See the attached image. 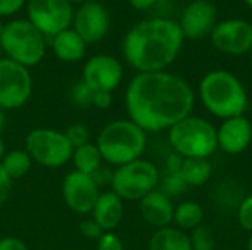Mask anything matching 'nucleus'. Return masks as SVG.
<instances>
[{
	"instance_id": "obj_1",
	"label": "nucleus",
	"mask_w": 252,
	"mask_h": 250,
	"mask_svg": "<svg viewBox=\"0 0 252 250\" xmlns=\"http://www.w3.org/2000/svg\"><path fill=\"white\" fill-rule=\"evenodd\" d=\"M193 106L195 93L190 84L165 71L139 72L126 91L127 113L146 133L170 130L189 116Z\"/></svg>"
},
{
	"instance_id": "obj_2",
	"label": "nucleus",
	"mask_w": 252,
	"mask_h": 250,
	"mask_svg": "<svg viewBox=\"0 0 252 250\" xmlns=\"http://www.w3.org/2000/svg\"><path fill=\"white\" fill-rule=\"evenodd\" d=\"M185 35L179 22L164 18L136 24L124 37L126 60L139 72L164 71L182 50Z\"/></svg>"
},
{
	"instance_id": "obj_3",
	"label": "nucleus",
	"mask_w": 252,
	"mask_h": 250,
	"mask_svg": "<svg viewBox=\"0 0 252 250\" xmlns=\"http://www.w3.org/2000/svg\"><path fill=\"white\" fill-rule=\"evenodd\" d=\"M199 97L210 113L229 119L244 115L248 94L242 81L229 71H211L199 83Z\"/></svg>"
},
{
	"instance_id": "obj_4",
	"label": "nucleus",
	"mask_w": 252,
	"mask_h": 250,
	"mask_svg": "<svg viewBox=\"0 0 252 250\" xmlns=\"http://www.w3.org/2000/svg\"><path fill=\"white\" fill-rule=\"evenodd\" d=\"M96 146L103 161L121 167L140 159L146 149V131L131 119H117L102 128Z\"/></svg>"
},
{
	"instance_id": "obj_5",
	"label": "nucleus",
	"mask_w": 252,
	"mask_h": 250,
	"mask_svg": "<svg viewBox=\"0 0 252 250\" xmlns=\"http://www.w3.org/2000/svg\"><path fill=\"white\" fill-rule=\"evenodd\" d=\"M0 47L7 59L31 68L43 60L47 43L46 37L28 19H15L4 24Z\"/></svg>"
},
{
	"instance_id": "obj_6",
	"label": "nucleus",
	"mask_w": 252,
	"mask_h": 250,
	"mask_svg": "<svg viewBox=\"0 0 252 250\" xmlns=\"http://www.w3.org/2000/svg\"><path fill=\"white\" fill-rule=\"evenodd\" d=\"M168 140L179 156L208 159L219 147L217 128L201 116H186L168 130Z\"/></svg>"
},
{
	"instance_id": "obj_7",
	"label": "nucleus",
	"mask_w": 252,
	"mask_h": 250,
	"mask_svg": "<svg viewBox=\"0 0 252 250\" xmlns=\"http://www.w3.org/2000/svg\"><path fill=\"white\" fill-rule=\"evenodd\" d=\"M158 183V168L142 158L118 167L111 177V189L123 200H142L157 189Z\"/></svg>"
},
{
	"instance_id": "obj_8",
	"label": "nucleus",
	"mask_w": 252,
	"mask_h": 250,
	"mask_svg": "<svg viewBox=\"0 0 252 250\" xmlns=\"http://www.w3.org/2000/svg\"><path fill=\"white\" fill-rule=\"evenodd\" d=\"M25 150L37 164L47 168H59L72 159L74 147L65 133L52 128H35L25 139Z\"/></svg>"
},
{
	"instance_id": "obj_9",
	"label": "nucleus",
	"mask_w": 252,
	"mask_h": 250,
	"mask_svg": "<svg viewBox=\"0 0 252 250\" xmlns=\"http://www.w3.org/2000/svg\"><path fill=\"white\" fill-rule=\"evenodd\" d=\"M28 21L47 38L71 28L74 9L68 0H27Z\"/></svg>"
},
{
	"instance_id": "obj_10",
	"label": "nucleus",
	"mask_w": 252,
	"mask_h": 250,
	"mask_svg": "<svg viewBox=\"0 0 252 250\" xmlns=\"http://www.w3.org/2000/svg\"><path fill=\"white\" fill-rule=\"evenodd\" d=\"M32 93V78L28 68L7 59H0V108L19 109Z\"/></svg>"
},
{
	"instance_id": "obj_11",
	"label": "nucleus",
	"mask_w": 252,
	"mask_h": 250,
	"mask_svg": "<svg viewBox=\"0 0 252 250\" xmlns=\"http://www.w3.org/2000/svg\"><path fill=\"white\" fill-rule=\"evenodd\" d=\"M213 46L226 55L239 56L252 47V24L244 19H226L219 22L211 32Z\"/></svg>"
},
{
	"instance_id": "obj_12",
	"label": "nucleus",
	"mask_w": 252,
	"mask_h": 250,
	"mask_svg": "<svg viewBox=\"0 0 252 250\" xmlns=\"http://www.w3.org/2000/svg\"><path fill=\"white\" fill-rule=\"evenodd\" d=\"M62 194L66 206L77 214L92 212L97 197L100 196L96 178L78 171H72L65 175Z\"/></svg>"
},
{
	"instance_id": "obj_13",
	"label": "nucleus",
	"mask_w": 252,
	"mask_h": 250,
	"mask_svg": "<svg viewBox=\"0 0 252 250\" xmlns=\"http://www.w3.org/2000/svg\"><path fill=\"white\" fill-rule=\"evenodd\" d=\"M72 28L86 44L99 43L109 31V13L100 1L89 0L74 12Z\"/></svg>"
},
{
	"instance_id": "obj_14",
	"label": "nucleus",
	"mask_w": 252,
	"mask_h": 250,
	"mask_svg": "<svg viewBox=\"0 0 252 250\" xmlns=\"http://www.w3.org/2000/svg\"><path fill=\"white\" fill-rule=\"evenodd\" d=\"M123 75L121 62L111 55L92 56L83 68V81L93 91L112 93L120 85Z\"/></svg>"
},
{
	"instance_id": "obj_15",
	"label": "nucleus",
	"mask_w": 252,
	"mask_h": 250,
	"mask_svg": "<svg viewBox=\"0 0 252 250\" xmlns=\"http://www.w3.org/2000/svg\"><path fill=\"white\" fill-rule=\"evenodd\" d=\"M179 25L183 35L192 40L211 35L217 25V9L208 0H195L185 7Z\"/></svg>"
},
{
	"instance_id": "obj_16",
	"label": "nucleus",
	"mask_w": 252,
	"mask_h": 250,
	"mask_svg": "<svg viewBox=\"0 0 252 250\" xmlns=\"http://www.w3.org/2000/svg\"><path fill=\"white\" fill-rule=\"evenodd\" d=\"M251 141L252 124L244 115L224 119L217 130L219 147L229 155L242 153L251 144Z\"/></svg>"
},
{
	"instance_id": "obj_17",
	"label": "nucleus",
	"mask_w": 252,
	"mask_h": 250,
	"mask_svg": "<svg viewBox=\"0 0 252 250\" xmlns=\"http://www.w3.org/2000/svg\"><path fill=\"white\" fill-rule=\"evenodd\" d=\"M140 214L149 225L159 230L173 222L174 206L168 194L154 190L140 200Z\"/></svg>"
},
{
	"instance_id": "obj_18",
	"label": "nucleus",
	"mask_w": 252,
	"mask_h": 250,
	"mask_svg": "<svg viewBox=\"0 0 252 250\" xmlns=\"http://www.w3.org/2000/svg\"><path fill=\"white\" fill-rule=\"evenodd\" d=\"M92 215L93 221L103 231H112L118 227L124 215L123 199H120L114 192L102 193L92 209Z\"/></svg>"
},
{
	"instance_id": "obj_19",
	"label": "nucleus",
	"mask_w": 252,
	"mask_h": 250,
	"mask_svg": "<svg viewBox=\"0 0 252 250\" xmlns=\"http://www.w3.org/2000/svg\"><path fill=\"white\" fill-rule=\"evenodd\" d=\"M86 43L74 28H68L52 37V50L62 62H78L84 57Z\"/></svg>"
},
{
	"instance_id": "obj_20",
	"label": "nucleus",
	"mask_w": 252,
	"mask_h": 250,
	"mask_svg": "<svg viewBox=\"0 0 252 250\" xmlns=\"http://www.w3.org/2000/svg\"><path fill=\"white\" fill-rule=\"evenodd\" d=\"M149 250H192V246L189 236L180 228L164 227L152 234Z\"/></svg>"
},
{
	"instance_id": "obj_21",
	"label": "nucleus",
	"mask_w": 252,
	"mask_h": 250,
	"mask_svg": "<svg viewBox=\"0 0 252 250\" xmlns=\"http://www.w3.org/2000/svg\"><path fill=\"white\" fill-rule=\"evenodd\" d=\"M213 174V168L208 159L205 158H186L182 162L179 175L182 177L186 186H202L205 184Z\"/></svg>"
},
{
	"instance_id": "obj_22",
	"label": "nucleus",
	"mask_w": 252,
	"mask_h": 250,
	"mask_svg": "<svg viewBox=\"0 0 252 250\" xmlns=\"http://www.w3.org/2000/svg\"><path fill=\"white\" fill-rule=\"evenodd\" d=\"M72 161L75 165V171L94 177V174L99 171L103 159H102V155H100L97 146L93 143H87V144H83V146L74 149Z\"/></svg>"
},
{
	"instance_id": "obj_23",
	"label": "nucleus",
	"mask_w": 252,
	"mask_h": 250,
	"mask_svg": "<svg viewBox=\"0 0 252 250\" xmlns=\"http://www.w3.org/2000/svg\"><path fill=\"white\" fill-rule=\"evenodd\" d=\"M204 209L196 202H182L174 208L173 221L177 224L180 230H193L199 227L204 221Z\"/></svg>"
},
{
	"instance_id": "obj_24",
	"label": "nucleus",
	"mask_w": 252,
	"mask_h": 250,
	"mask_svg": "<svg viewBox=\"0 0 252 250\" xmlns=\"http://www.w3.org/2000/svg\"><path fill=\"white\" fill-rule=\"evenodd\" d=\"M0 165L3 167L4 172L9 175L10 180H16L24 177L31 169L32 159L27 150L16 149L4 153V156L0 161Z\"/></svg>"
},
{
	"instance_id": "obj_25",
	"label": "nucleus",
	"mask_w": 252,
	"mask_h": 250,
	"mask_svg": "<svg viewBox=\"0 0 252 250\" xmlns=\"http://www.w3.org/2000/svg\"><path fill=\"white\" fill-rule=\"evenodd\" d=\"M189 242L192 250H214L216 248L214 233L204 225H199L192 230V234L189 236Z\"/></svg>"
},
{
	"instance_id": "obj_26",
	"label": "nucleus",
	"mask_w": 252,
	"mask_h": 250,
	"mask_svg": "<svg viewBox=\"0 0 252 250\" xmlns=\"http://www.w3.org/2000/svg\"><path fill=\"white\" fill-rule=\"evenodd\" d=\"M93 96H94V91L83 80L80 83H77L71 90L72 102L80 108H87V106L93 105Z\"/></svg>"
},
{
	"instance_id": "obj_27",
	"label": "nucleus",
	"mask_w": 252,
	"mask_h": 250,
	"mask_svg": "<svg viewBox=\"0 0 252 250\" xmlns=\"http://www.w3.org/2000/svg\"><path fill=\"white\" fill-rule=\"evenodd\" d=\"M65 136H66L68 141L71 143V146L74 149L75 147H80L83 144L90 143V130L86 125H83V124H74V125H71L65 131Z\"/></svg>"
},
{
	"instance_id": "obj_28",
	"label": "nucleus",
	"mask_w": 252,
	"mask_h": 250,
	"mask_svg": "<svg viewBox=\"0 0 252 250\" xmlns=\"http://www.w3.org/2000/svg\"><path fill=\"white\" fill-rule=\"evenodd\" d=\"M238 220L244 230L252 233V196L245 197L241 202L239 211H238Z\"/></svg>"
},
{
	"instance_id": "obj_29",
	"label": "nucleus",
	"mask_w": 252,
	"mask_h": 250,
	"mask_svg": "<svg viewBox=\"0 0 252 250\" xmlns=\"http://www.w3.org/2000/svg\"><path fill=\"white\" fill-rule=\"evenodd\" d=\"M97 250H124V246L112 231H105L97 240Z\"/></svg>"
},
{
	"instance_id": "obj_30",
	"label": "nucleus",
	"mask_w": 252,
	"mask_h": 250,
	"mask_svg": "<svg viewBox=\"0 0 252 250\" xmlns=\"http://www.w3.org/2000/svg\"><path fill=\"white\" fill-rule=\"evenodd\" d=\"M80 233L86 237V239H89V240H99L100 239V236L105 233L93 220H86V221H83L81 224H80Z\"/></svg>"
},
{
	"instance_id": "obj_31",
	"label": "nucleus",
	"mask_w": 252,
	"mask_h": 250,
	"mask_svg": "<svg viewBox=\"0 0 252 250\" xmlns=\"http://www.w3.org/2000/svg\"><path fill=\"white\" fill-rule=\"evenodd\" d=\"M25 4L27 0H0V18L18 13Z\"/></svg>"
},
{
	"instance_id": "obj_32",
	"label": "nucleus",
	"mask_w": 252,
	"mask_h": 250,
	"mask_svg": "<svg viewBox=\"0 0 252 250\" xmlns=\"http://www.w3.org/2000/svg\"><path fill=\"white\" fill-rule=\"evenodd\" d=\"M10 192H12V180L0 165V206L4 205V202L9 199Z\"/></svg>"
},
{
	"instance_id": "obj_33",
	"label": "nucleus",
	"mask_w": 252,
	"mask_h": 250,
	"mask_svg": "<svg viewBox=\"0 0 252 250\" xmlns=\"http://www.w3.org/2000/svg\"><path fill=\"white\" fill-rule=\"evenodd\" d=\"M185 187H186V184L183 183V180H182V177L179 175V172L171 174V175L167 178V181H165V190H167V193H171V194L180 193ZM167 193H165V194H167Z\"/></svg>"
},
{
	"instance_id": "obj_34",
	"label": "nucleus",
	"mask_w": 252,
	"mask_h": 250,
	"mask_svg": "<svg viewBox=\"0 0 252 250\" xmlns=\"http://www.w3.org/2000/svg\"><path fill=\"white\" fill-rule=\"evenodd\" d=\"M0 250H28V248L21 239L9 236L0 240Z\"/></svg>"
},
{
	"instance_id": "obj_35",
	"label": "nucleus",
	"mask_w": 252,
	"mask_h": 250,
	"mask_svg": "<svg viewBox=\"0 0 252 250\" xmlns=\"http://www.w3.org/2000/svg\"><path fill=\"white\" fill-rule=\"evenodd\" d=\"M93 105L97 109H108L112 105V93H108V91H94Z\"/></svg>"
},
{
	"instance_id": "obj_36",
	"label": "nucleus",
	"mask_w": 252,
	"mask_h": 250,
	"mask_svg": "<svg viewBox=\"0 0 252 250\" xmlns=\"http://www.w3.org/2000/svg\"><path fill=\"white\" fill-rule=\"evenodd\" d=\"M157 1L158 0H128V3L137 10H146V9L152 7Z\"/></svg>"
},
{
	"instance_id": "obj_37",
	"label": "nucleus",
	"mask_w": 252,
	"mask_h": 250,
	"mask_svg": "<svg viewBox=\"0 0 252 250\" xmlns=\"http://www.w3.org/2000/svg\"><path fill=\"white\" fill-rule=\"evenodd\" d=\"M4 125H6V116H4V111L0 108V133L4 130Z\"/></svg>"
},
{
	"instance_id": "obj_38",
	"label": "nucleus",
	"mask_w": 252,
	"mask_h": 250,
	"mask_svg": "<svg viewBox=\"0 0 252 250\" xmlns=\"http://www.w3.org/2000/svg\"><path fill=\"white\" fill-rule=\"evenodd\" d=\"M3 156H4V143H3V140L0 137V161H1Z\"/></svg>"
},
{
	"instance_id": "obj_39",
	"label": "nucleus",
	"mask_w": 252,
	"mask_h": 250,
	"mask_svg": "<svg viewBox=\"0 0 252 250\" xmlns=\"http://www.w3.org/2000/svg\"><path fill=\"white\" fill-rule=\"evenodd\" d=\"M71 4H83V3H86V1H89V0H68Z\"/></svg>"
},
{
	"instance_id": "obj_40",
	"label": "nucleus",
	"mask_w": 252,
	"mask_h": 250,
	"mask_svg": "<svg viewBox=\"0 0 252 250\" xmlns=\"http://www.w3.org/2000/svg\"><path fill=\"white\" fill-rule=\"evenodd\" d=\"M248 250H252V233L250 236V240H248Z\"/></svg>"
},
{
	"instance_id": "obj_41",
	"label": "nucleus",
	"mask_w": 252,
	"mask_h": 250,
	"mask_svg": "<svg viewBox=\"0 0 252 250\" xmlns=\"http://www.w3.org/2000/svg\"><path fill=\"white\" fill-rule=\"evenodd\" d=\"M3 28H4V24L1 22V19H0V37H1V32H3Z\"/></svg>"
},
{
	"instance_id": "obj_42",
	"label": "nucleus",
	"mask_w": 252,
	"mask_h": 250,
	"mask_svg": "<svg viewBox=\"0 0 252 250\" xmlns=\"http://www.w3.org/2000/svg\"><path fill=\"white\" fill-rule=\"evenodd\" d=\"M244 1H245V4H248L252 9V0H244Z\"/></svg>"
},
{
	"instance_id": "obj_43",
	"label": "nucleus",
	"mask_w": 252,
	"mask_h": 250,
	"mask_svg": "<svg viewBox=\"0 0 252 250\" xmlns=\"http://www.w3.org/2000/svg\"><path fill=\"white\" fill-rule=\"evenodd\" d=\"M250 53H251V59H252V47H251V50H250Z\"/></svg>"
},
{
	"instance_id": "obj_44",
	"label": "nucleus",
	"mask_w": 252,
	"mask_h": 250,
	"mask_svg": "<svg viewBox=\"0 0 252 250\" xmlns=\"http://www.w3.org/2000/svg\"><path fill=\"white\" fill-rule=\"evenodd\" d=\"M1 53H3V52H1V47H0V55H1ZM0 59H1V57H0Z\"/></svg>"
}]
</instances>
